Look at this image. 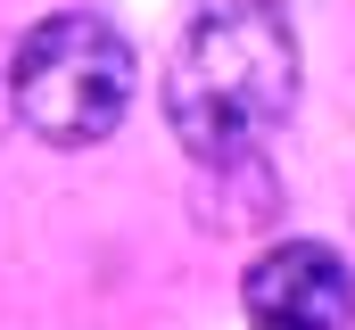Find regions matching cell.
Returning a JSON list of instances; mask_svg holds the SVG:
<instances>
[{"mask_svg": "<svg viewBox=\"0 0 355 330\" xmlns=\"http://www.w3.org/2000/svg\"><path fill=\"white\" fill-rule=\"evenodd\" d=\"M297 107V25L272 0H215L166 67V124L198 165H257Z\"/></svg>", "mask_w": 355, "mask_h": 330, "instance_id": "1", "label": "cell"}, {"mask_svg": "<svg viewBox=\"0 0 355 330\" xmlns=\"http://www.w3.org/2000/svg\"><path fill=\"white\" fill-rule=\"evenodd\" d=\"M132 42L91 17V8H67V17H42L25 42H17V116L50 141V149H91L124 124L132 107Z\"/></svg>", "mask_w": 355, "mask_h": 330, "instance_id": "2", "label": "cell"}, {"mask_svg": "<svg viewBox=\"0 0 355 330\" xmlns=\"http://www.w3.org/2000/svg\"><path fill=\"white\" fill-rule=\"evenodd\" d=\"M248 330H347L355 322V272L322 240H281L240 281Z\"/></svg>", "mask_w": 355, "mask_h": 330, "instance_id": "3", "label": "cell"}]
</instances>
